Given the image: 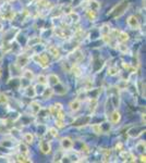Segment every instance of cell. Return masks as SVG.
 <instances>
[{
	"label": "cell",
	"mask_w": 146,
	"mask_h": 163,
	"mask_svg": "<svg viewBox=\"0 0 146 163\" xmlns=\"http://www.w3.org/2000/svg\"><path fill=\"white\" fill-rule=\"evenodd\" d=\"M33 60H34L36 63L39 64L41 67H44V69L49 65V59H48V57L45 54V53H41V54H35V56H33Z\"/></svg>",
	"instance_id": "obj_1"
},
{
	"label": "cell",
	"mask_w": 146,
	"mask_h": 163,
	"mask_svg": "<svg viewBox=\"0 0 146 163\" xmlns=\"http://www.w3.org/2000/svg\"><path fill=\"white\" fill-rule=\"evenodd\" d=\"M128 7H129V2H128V1H123V2H121L120 4H118L115 10V15H113L115 19L121 17V15L126 11Z\"/></svg>",
	"instance_id": "obj_2"
},
{
	"label": "cell",
	"mask_w": 146,
	"mask_h": 163,
	"mask_svg": "<svg viewBox=\"0 0 146 163\" xmlns=\"http://www.w3.org/2000/svg\"><path fill=\"white\" fill-rule=\"evenodd\" d=\"M126 23L132 30H139V22L135 15H130L126 20Z\"/></svg>",
	"instance_id": "obj_3"
},
{
	"label": "cell",
	"mask_w": 146,
	"mask_h": 163,
	"mask_svg": "<svg viewBox=\"0 0 146 163\" xmlns=\"http://www.w3.org/2000/svg\"><path fill=\"white\" fill-rule=\"evenodd\" d=\"M145 132V128L144 127H133L131 130L128 132L130 137H133V138H136V137H139L141 134H143Z\"/></svg>",
	"instance_id": "obj_4"
},
{
	"label": "cell",
	"mask_w": 146,
	"mask_h": 163,
	"mask_svg": "<svg viewBox=\"0 0 146 163\" xmlns=\"http://www.w3.org/2000/svg\"><path fill=\"white\" fill-rule=\"evenodd\" d=\"M47 84L50 86H58L60 84V78L56 74H49V76L47 77Z\"/></svg>",
	"instance_id": "obj_5"
},
{
	"label": "cell",
	"mask_w": 146,
	"mask_h": 163,
	"mask_svg": "<svg viewBox=\"0 0 146 163\" xmlns=\"http://www.w3.org/2000/svg\"><path fill=\"white\" fill-rule=\"evenodd\" d=\"M39 149H41V151L43 153H45V154H47V153L50 152V150H51L50 143H48V141L41 140V143H39Z\"/></svg>",
	"instance_id": "obj_6"
},
{
	"label": "cell",
	"mask_w": 146,
	"mask_h": 163,
	"mask_svg": "<svg viewBox=\"0 0 146 163\" xmlns=\"http://www.w3.org/2000/svg\"><path fill=\"white\" fill-rule=\"evenodd\" d=\"M61 146L65 150H70V149H72V147H73V141H72V139L71 138H69V137L62 138Z\"/></svg>",
	"instance_id": "obj_7"
},
{
	"label": "cell",
	"mask_w": 146,
	"mask_h": 163,
	"mask_svg": "<svg viewBox=\"0 0 146 163\" xmlns=\"http://www.w3.org/2000/svg\"><path fill=\"white\" fill-rule=\"evenodd\" d=\"M28 61H30V58L27 57L26 54H22V56H20V57L17 58V63L20 67H23L28 63Z\"/></svg>",
	"instance_id": "obj_8"
},
{
	"label": "cell",
	"mask_w": 146,
	"mask_h": 163,
	"mask_svg": "<svg viewBox=\"0 0 146 163\" xmlns=\"http://www.w3.org/2000/svg\"><path fill=\"white\" fill-rule=\"evenodd\" d=\"M62 110V104L61 103H54V106H50V108H49V112H50L51 115H57L58 112L59 111Z\"/></svg>",
	"instance_id": "obj_9"
},
{
	"label": "cell",
	"mask_w": 146,
	"mask_h": 163,
	"mask_svg": "<svg viewBox=\"0 0 146 163\" xmlns=\"http://www.w3.org/2000/svg\"><path fill=\"white\" fill-rule=\"evenodd\" d=\"M120 120H121V114H120V112L118 110H115L111 113V115H110V121H111V123H113V124L119 123Z\"/></svg>",
	"instance_id": "obj_10"
},
{
	"label": "cell",
	"mask_w": 146,
	"mask_h": 163,
	"mask_svg": "<svg viewBox=\"0 0 146 163\" xmlns=\"http://www.w3.org/2000/svg\"><path fill=\"white\" fill-rule=\"evenodd\" d=\"M31 110H32V112H33V114L39 113L41 110V104H39L38 102H36V101H33V102L31 103Z\"/></svg>",
	"instance_id": "obj_11"
},
{
	"label": "cell",
	"mask_w": 146,
	"mask_h": 163,
	"mask_svg": "<svg viewBox=\"0 0 146 163\" xmlns=\"http://www.w3.org/2000/svg\"><path fill=\"white\" fill-rule=\"evenodd\" d=\"M80 108H81V101L78 99H75L73 100L71 103H70V109H71L72 111H78L80 110Z\"/></svg>",
	"instance_id": "obj_12"
},
{
	"label": "cell",
	"mask_w": 146,
	"mask_h": 163,
	"mask_svg": "<svg viewBox=\"0 0 146 163\" xmlns=\"http://www.w3.org/2000/svg\"><path fill=\"white\" fill-rule=\"evenodd\" d=\"M87 17H89V20L91 21H96L97 20V17H98V12H97V10H89L87 11Z\"/></svg>",
	"instance_id": "obj_13"
},
{
	"label": "cell",
	"mask_w": 146,
	"mask_h": 163,
	"mask_svg": "<svg viewBox=\"0 0 146 163\" xmlns=\"http://www.w3.org/2000/svg\"><path fill=\"white\" fill-rule=\"evenodd\" d=\"M109 33H110V27H109L108 24H104L102 27H100V34H102V36L104 38L108 36Z\"/></svg>",
	"instance_id": "obj_14"
},
{
	"label": "cell",
	"mask_w": 146,
	"mask_h": 163,
	"mask_svg": "<svg viewBox=\"0 0 146 163\" xmlns=\"http://www.w3.org/2000/svg\"><path fill=\"white\" fill-rule=\"evenodd\" d=\"M54 95V89L51 88V87H48L46 89L44 90V93H43V98L44 99H50L51 97Z\"/></svg>",
	"instance_id": "obj_15"
},
{
	"label": "cell",
	"mask_w": 146,
	"mask_h": 163,
	"mask_svg": "<svg viewBox=\"0 0 146 163\" xmlns=\"http://www.w3.org/2000/svg\"><path fill=\"white\" fill-rule=\"evenodd\" d=\"M23 78L32 82V80H34V73L31 70H25L23 72Z\"/></svg>",
	"instance_id": "obj_16"
},
{
	"label": "cell",
	"mask_w": 146,
	"mask_h": 163,
	"mask_svg": "<svg viewBox=\"0 0 146 163\" xmlns=\"http://www.w3.org/2000/svg\"><path fill=\"white\" fill-rule=\"evenodd\" d=\"M48 51L54 57H59V54H60V51L57 48V46H49L48 47Z\"/></svg>",
	"instance_id": "obj_17"
},
{
	"label": "cell",
	"mask_w": 146,
	"mask_h": 163,
	"mask_svg": "<svg viewBox=\"0 0 146 163\" xmlns=\"http://www.w3.org/2000/svg\"><path fill=\"white\" fill-rule=\"evenodd\" d=\"M118 33H119V35H118V39H119L121 43H124V41H126V40L129 39V35H128L126 32L119 30Z\"/></svg>",
	"instance_id": "obj_18"
},
{
	"label": "cell",
	"mask_w": 146,
	"mask_h": 163,
	"mask_svg": "<svg viewBox=\"0 0 146 163\" xmlns=\"http://www.w3.org/2000/svg\"><path fill=\"white\" fill-rule=\"evenodd\" d=\"M39 43H41V37H32V38L28 39L27 45H28L30 47H33V46H35V45Z\"/></svg>",
	"instance_id": "obj_19"
},
{
	"label": "cell",
	"mask_w": 146,
	"mask_h": 163,
	"mask_svg": "<svg viewBox=\"0 0 146 163\" xmlns=\"http://www.w3.org/2000/svg\"><path fill=\"white\" fill-rule=\"evenodd\" d=\"M25 93H26L27 97L33 98V97L36 95V90H35L34 87H26V89H25Z\"/></svg>",
	"instance_id": "obj_20"
},
{
	"label": "cell",
	"mask_w": 146,
	"mask_h": 163,
	"mask_svg": "<svg viewBox=\"0 0 146 163\" xmlns=\"http://www.w3.org/2000/svg\"><path fill=\"white\" fill-rule=\"evenodd\" d=\"M24 140H25L27 143H32L33 141H34V135L31 133L24 134Z\"/></svg>",
	"instance_id": "obj_21"
},
{
	"label": "cell",
	"mask_w": 146,
	"mask_h": 163,
	"mask_svg": "<svg viewBox=\"0 0 146 163\" xmlns=\"http://www.w3.org/2000/svg\"><path fill=\"white\" fill-rule=\"evenodd\" d=\"M89 7H91L92 10H98L99 7H100V4H99L97 1H95V0H91V1L89 2Z\"/></svg>",
	"instance_id": "obj_22"
},
{
	"label": "cell",
	"mask_w": 146,
	"mask_h": 163,
	"mask_svg": "<svg viewBox=\"0 0 146 163\" xmlns=\"http://www.w3.org/2000/svg\"><path fill=\"white\" fill-rule=\"evenodd\" d=\"M37 82L39 85H47V77L44 75H38L37 76Z\"/></svg>",
	"instance_id": "obj_23"
},
{
	"label": "cell",
	"mask_w": 146,
	"mask_h": 163,
	"mask_svg": "<svg viewBox=\"0 0 146 163\" xmlns=\"http://www.w3.org/2000/svg\"><path fill=\"white\" fill-rule=\"evenodd\" d=\"M136 150L139 151L141 153H143L145 151V141H139L137 145H136Z\"/></svg>",
	"instance_id": "obj_24"
},
{
	"label": "cell",
	"mask_w": 146,
	"mask_h": 163,
	"mask_svg": "<svg viewBox=\"0 0 146 163\" xmlns=\"http://www.w3.org/2000/svg\"><path fill=\"white\" fill-rule=\"evenodd\" d=\"M20 152L23 156H27L28 154V149H27V147L24 143H20Z\"/></svg>",
	"instance_id": "obj_25"
},
{
	"label": "cell",
	"mask_w": 146,
	"mask_h": 163,
	"mask_svg": "<svg viewBox=\"0 0 146 163\" xmlns=\"http://www.w3.org/2000/svg\"><path fill=\"white\" fill-rule=\"evenodd\" d=\"M92 130L95 134H102V127L98 124H94L92 125Z\"/></svg>",
	"instance_id": "obj_26"
},
{
	"label": "cell",
	"mask_w": 146,
	"mask_h": 163,
	"mask_svg": "<svg viewBox=\"0 0 146 163\" xmlns=\"http://www.w3.org/2000/svg\"><path fill=\"white\" fill-rule=\"evenodd\" d=\"M117 73H118V69L115 67H110L108 69V75H110V76H115Z\"/></svg>",
	"instance_id": "obj_27"
},
{
	"label": "cell",
	"mask_w": 146,
	"mask_h": 163,
	"mask_svg": "<svg viewBox=\"0 0 146 163\" xmlns=\"http://www.w3.org/2000/svg\"><path fill=\"white\" fill-rule=\"evenodd\" d=\"M118 48H119V51L120 52H122V53H126L128 52V47L124 45V43H120V45H118Z\"/></svg>",
	"instance_id": "obj_28"
},
{
	"label": "cell",
	"mask_w": 146,
	"mask_h": 163,
	"mask_svg": "<svg viewBox=\"0 0 146 163\" xmlns=\"http://www.w3.org/2000/svg\"><path fill=\"white\" fill-rule=\"evenodd\" d=\"M72 71H73L75 76H80V75H81V69H80L78 65H73V67H72Z\"/></svg>",
	"instance_id": "obj_29"
},
{
	"label": "cell",
	"mask_w": 146,
	"mask_h": 163,
	"mask_svg": "<svg viewBox=\"0 0 146 163\" xmlns=\"http://www.w3.org/2000/svg\"><path fill=\"white\" fill-rule=\"evenodd\" d=\"M17 162H31V160H26V158L23 156V154H19L17 156Z\"/></svg>",
	"instance_id": "obj_30"
},
{
	"label": "cell",
	"mask_w": 146,
	"mask_h": 163,
	"mask_svg": "<svg viewBox=\"0 0 146 163\" xmlns=\"http://www.w3.org/2000/svg\"><path fill=\"white\" fill-rule=\"evenodd\" d=\"M49 133H50L54 137H57L58 136V130H56V128H54V127L49 128Z\"/></svg>",
	"instance_id": "obj_31"
},
{
	"label": "cell",
	"mask_w": 146,
	"mask_h": 163,
	"mask_svg": "<svg viewBox=\"0 0 146 163\" xmlns=\"http://www.w3.org/2000/svg\"><path fill=\"white\" fill-rule=\"evenodd\" d=\"M56 125H57L58 127H63L65 126V122H63V120H59V119H57V121H56Z\"/></svg>",
	"instance_id": "obj_32"
},
{
	"label": "cell",
	"mask_w": 146,
	"mask_h": 163,
	"mask_svg": "<svg viewBox=\"0 0 146 163\" xmlns=\"http://www.w3.org/2000/svg\"><path fill=\"white\" fill-rule=\"evenodd\" d=\"M141 161H142V162H145V154H144V156H141Z\"/></svg>",
	"instance_id": "obj_33"
},
{
	"label": "cell",
	"mask_w": 146,
	"mask_h": 163,
	"mask_svg": "<svg viewBox=\"0 0 146 163\" xmlns=\"http://www.w3.org/2000/svg\"><path fill=\"white\" fill-rule=\"evenodd\" d=\"M2 28H4V26H2V24H1V23H0V30H2Z\"/></svg>",
	"instance_id": "obj_34"
},
{
	"label": "cell",
	"mask_w": 146,
	"mask_h": 163,
	"mask_svg": "<svg viewBox=\"0 0 146 163\" xmlns=\"http://www.w3.org/2000/svg\"><path fill=\"white\" fill-rule=\"evenodd\" d=\"M1 74H2V73H1V70H0V77H1Z\"/></svg>",
	"instance_id": "obj_35"
},
{
	"label": "cell",
	"mask_w": 146,
	"mask_h": 163,
	"mask_svg": "<svg viewBox=\"0 0 146 163\" xmlns=\"http://www.w3.org/2000/svg\"><path fill=\"white\" fill-rule=\"evenodd\" d=\"M6 1H13V0H6Z\"/></svg>",
	"instance_id": "obj_36"
}]
</instances>
